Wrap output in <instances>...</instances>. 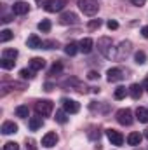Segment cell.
Returning a JSON list of instances; mask_svg holds the SVG:
<instances>
[{"label": "cell", "mask_w": 148, "mask_h": 150, "mask_svg": "<svg viewBox=\"0 0 148 150\" xmlns=\"http://www.w3.org/2000/svg\"><path fill=\"white\" fill-rule=\"evenodd\" d=\"M78 7L85 16H94L98 12V9H99L96 0H78Z\"/></svg>", "instance_id": "6da1fadb"}, {"label": "cell", "mask_w": 148, "mask_h": 150, "mask_svg": "<svg viewBox=\"0 0 148 150\" xmlns=\"http://www.w3.org/2000/svg\"><path fill=\"white\" fill-rule=\"evenodd\" d=\"M35 110H37L38 115H42V117H49L52 110H54V103L51 101V100H42V101H37V105H35Z\"/></svg>", "instance_id": "7a4b0ae2"}, {"label": "cell", "mask_w": 148, "mask_h": 150, "mask_svg": "<svg viewBox=\"0 0 148 150\" xmlns=\"http://www.w3.org/2000/svg\"><path fill=\"white\" fill-rule=\"evenodd\" d=\"M117 120H118V124H122V126H131L132 120H134L131 108H120V110L117 112Z\"/></svg>", "instance_id": "3957f363"}, {"label": "cell", "mask_w": 148, "mask_h": 150, "mask_svg": "<svg viewBox=\"0 0 148 150\" xmlns=\"http://www.w3.org/2000/svg\"><path fill=\"white\" fill-rule=\"evenodd\" d=\"M61 103H63V110H65L66 113H77L78 110H80V105H78V101H75V100L63 98Z\"/></svg>", "instance_id": "277c9868"}, {"label": "cell", "mask_w": 148, "mask_h": 150, "mask_svg": "<svg viewBox=\"0 0 148 150\" xmlns=\"http://www.w3.org/2000/svg\"><path fill=\"white\" fill-rule=\"evenodd\" d=\"M56 143H58V134H56L54 131H49V133L44 134V138H42V147L51 149V147H54Z\"/></svg>", "instance_id": "5b68a950"}, {"label": "cell", "mask_w": 148, "mask_h": 150, "mask_svg": "<svg viewBox=\"0 0 148 150\" xmlns=\"http://www.w3.org/2000/svg\"><path fill=\"white\" fill-rule=\"evenodd\" d=\"M106 136H108V140L111 142V145H122L124 143V136H122V133L120 131H115V129H106Z\"/></svg>", "instance_id": "8992f818"}, {"label": "cell", "mask_w": 148, "mask_h": 150, "mask_svg": "<svg viewBox=\"0 0 148 150\" xmlns=\"http://www.w3.org/2000/svg\"><path fill=\"white\" fill-rule=\"evenodd\" d=\"M98 47H99V51H101L106 58H111V56H113V52L108 51V47H111V40L110 38H106V37L99 38V40H98Z\"/></svg>", "instance_id": "52a82bcc"}, {"label": "cell", "mask_w": 148, "mask_h": 150, "mask_svg": "<svg viewBox=\"0 0 148 150\" xmlns=\"http://www.w3.org/2000/svg\"><path fill=\"white\" fill-rule=\"evenodd\" d=\"M106 79H108V82H118L124 79V72L120 68H110L106 72Z\"/></svg>", "instance_id": "ba28073f"}, {"label": "cell", "mask_w": 148, "mask_h": 150, "mask_svg": "<svg viewBox=\"0 0 148 150\" xmlns=\"http://www.w3.org/2000/svg\"><path fill=\"white\" fill-rule=\"evenodd\" d=\"M65 5H66V0H52V2L47 4L44 9H45L47 12H58V11H61Z\"/></svg>", "instance_id": "9c48e42d"}, {"label": "cell", "mask_w": 148, "mask_h": 150, "mask_svg": "<svg viewBox=\"0 0 148 150\" xmlns=\"http://www.w3.org/2000/svg\"><path fill=\"white\" fill-rule=\"evenodd\" d=\"M30 11V5L26 4V2H16L14 5H12V12L16 14V16H23V14H26Z\"/></svg>", "instance_id": "30bf717a"}, {"label": "cell", "mask_w": 148, "mask_h": 150, "mask_svg": "<svg viewBox=\"0 0 148 150\" xmlns=\"http://www.w3.org/2000/svg\"><path fill=\"white\" fill-rule=\"evenodd\" d=\"M77 21H78V18H77V14H73V12H63L59 16V23L61 25H75Z\"/></svg>", "instance_id": "8fae6325"}, {"label": "cell", "mask_w": 148, "mask_h": 150, "mask_svg": "<svg viewBox=\"0 0 148 150\" xmlns=\"http://www.w3.org/2000/svg\"><path fill=\"white\" fill-rule=\"evenodd\" d=\"M78 47H80V51L84 52V54H89L91 51H92V47H94V42H92V38H82L80 40V44H78Z\"/></svg>", "instance_id": "7c38bea8"}, {"label": "cell", "mask_w": 148, "mask_h": 150, "mask_svg": "<svg viewBox=\"0 0 148 150\" xmlns=\"http://www.w3.org/2000/svg\"><path fill=\"white\" fill-rule=\"evenodd\" d=\"M2 133L4 134H14V133H18V124H14L12 120H5L2 124Z\"/></svg>", "instance_id": "4fadbf2b"}, {"label": "cell", "mask_w": 148, "mask_h": 150, "mask_svg": "<svg viewBox=\"0 0 148 150\" xmlns=\"http://www.w3.org/2000/svg\"><path fill=\"white\" fill-rule=\"evenodd\" d=\"M26 45H28L30 49H40V47L44 45V42L40 40V37H38V35H35V33H33V35H30V37H28V40H26Z\"/></svg>", "instance_id": "5bb4252c"}, {"label": "cell", "mask_w": 148, "mask_h": 150, "mask_svg": "<svg viewBox=\"0 0 148 150\" xmlns=\"http://www.w3.org/2000/svg\"><path fill=\"white\" fill-rule=\"evenodd\" d=\"M129 94H131L132 100H140L141 94H143V86H140V84H132V86L129 87Z\"/></svg>", "instance_id": "9a60e30c"}, {"label": "cell", "mask_w": 148, "mask_h": 150, "mask_svg": "<svg viewBox=\"0 0 148 150\" xmlns=\"http://www.w3.org/2000/svg\"><path fill=\"white\" fill-rule=\"evenodd\" d=\"M44 67H45V59H44V58H32V59H30V68H32L33 72L42 70Z\"/></svg>", "instance_id": "2e32d148"}, {"label": "cell", "mask_w": 148, "mask_h": 150, "mask_svg": "<svg viewBox=\"0 0 148 150\" xmlns=\"http://www.w3.org/2000/svg\"><path fill=\"white\" fill-rule=\"evenodd\" d=\"M42 124H44V120H42V115H37V117H30V120H28V126H30V131H37L42 127Z\"/></svg>", "instance_id": "e0dca14e"}, {"label": "cell", "mask_w": 148, "mask_h": 150, "mask_svg": "<svg viewBox=\"0 0 148 150\" xmlns=\"http://www.w3.org/2000/svg\"><path fill=\"white\" fill-rule=\"evenodd\" d=\"M118 54H117V59H124V56H127L129 54V51H131V42H122L120 44V47H118Z\"/></svg>", "instance_id": "ac0fdd59"}, {"label": "cell", "mask_w": 148, "mask_h": 150, "mask_svg": "<svg viewBox=\"0 0 148 150\" xmlns=\"http://www.w3.org/2000/svg\"><path fill=\"white\" fill-rule=\"evenodd\" d=\"M141 140H143V136L140 133H129V136H127V143L132 147H138L141 143Z\"/></svg>", "instance_id": "d6986e66"}, {"label": "cell", "mask_w": 148, "mask_h": 150, "mask_svg": "<svg viewBox=\"0 0 148 150\" xmlns=\"http://www.w3.org/2000/svg\"><path fill=\"white\" fill-rule=\"evenodd\" d=\"M136 119H138L140 122H143V124H148V110L145 107H140V108L136 110Z\"/></svg>", "instance_id": "ffe728a7"}, {"label": "cell", "mask_w": 148, "mask_h": 150, "mask_svg": "<svg viewBox=\"0 0 148 150\" xmlns=\"http://www.w3.org/2000/svg\"><path fill=\"white\" fill-rule=\"evenodd\" d=\"M78 49H80V47H78V44H77V42H70V44H66V47H65V52H66L68 56H75Z\"/></svg>", "instance_id": "44dd1931"}, {"label": "cell", "mask_w": 148, "mask_h": 150, "mask_svg": "<svg viewBox=\"0 0 148 150\" xmlns=\"http://www.w3.org/2000/svg\"><path fill=\"white\" fill-rule=\"evenodd\" d=\"M16 115H18V117H21V119H26V117L30 115L28 107H26V105H19V107H16Z\"/></svg>", "instance_id": "7402d4cb"}, {"label": "cell", "mask_w": 148, "mask_h": 150, "mask_svg": "<svg viewBox=\"0 0 148 150\" xmlns=\"http://www.w3.org/2000/svg\"><path fill=\"white\" fill-rule=\"evenodd\" d=\"M18 51L16 49H4L2 51V58H7V59H16L18 58Z\"/></svg>", "instance_id": "603a6c76"}, {"label": "cell", "mask_w": 148, "mask_h": 150, "mask_svg": "<svg viewBox=\"0 0 148 150\" xmlns=\"http://www.w3.org/2000/svg\"><path fill=\"white\" fill-rule=\"evenodd\" d=\"M51 26H52V25H51L49 19H42V21L38 23V30L44 32V33H49V32H51Z\"/></svg>", "instance_id": "cb8c5ba5"}, {"label": "cell", "mask_w": 148, "mask_h": 150, "mask_svg": "<svg viewBox=\"0 0 148 150\" xmlns=\"http://www.w3.org/2000/svg\"><path fill=\"white\" fill-rule=\"evenodd\" d=\"M14 65H16V61H14V59L2 58V61H0V67H2L4 70H11V68H14Z\"/></svg>", "instance_id": "d4e9b609"}, {"label": "cell", "mask_w": 148, "mask_h": 150, "mask_svg": "<svg viewBox=\"0 0 148 150\" xmlns=\"http://www.w3.org/2000/svg\"><path fill=\"white\" fill-rule=\"evenodd\" d=\"M54 119H56V122H59V124H66V122H68V117H66V112H65V110H58Z\"/></svg>", "instance_id": "484cf974"}, {"label": "cell", "mask_w": 148, "mask_h": 150, "mask_svg": "<svg viewBox=\"0 0 148 150\" xmlns=\"http://www.w3.org/2000/svg\"><path fill=\"white\" fill-rule=\"evenodd\" d=\"M134 59H136L138 65H145V63H147V54H145V51H138V52L134 54Z\"/></svg>", "instance_id": "4316f807"}, {"label": "cell", "mask_w": 148, "mask_h": 150, "mask_svg": "<svg viewBox=\"0 0 148 150\" xmlns=\"http://www.w3.org/2000/svg\"><path fill=\"white\" fill-rule=\"evenodd\" d=\"M125 94H127V89H125V87H122V86H120V87H117V89H115V93H113L115 100H124V98H125Z\"/></svg>", "instance_id": "83f0119b"}, {"label": "cell", "mask_w": 148, "mask_h": 150, "mask_svg": "<svg viewBox=\"0 0 148 150\" xmlns=\"http://www.w3.org/2000/svg\"><path fill=\"white\" fill-rule=\"evenodd\" d=\"M12 37H14V33H12L11 30H7V28L0 32V42H9Z\"/></svg>", "instance_id": "f1b7e54d"}, {"label": "cell", "mask_w": 148, "mask_h": 150, "mask_svg": "<svg viewBox=\"0 0 148 150\" xmlns=\"http://www.w3.org/2000/svg\"><path fill=\"white\" fill-rule=\"evenodd\" d=\"M19 75H21V79H33V77H35L32 68H30V70H28V68H23V70L19 72Z\"/></svg>", "instance_id": "f546056e"}, {"label": "cell", "mask_w": 148, "mask_h": 150, "mask_svg": "<svg viewBox=\"0 0 148 150\" xmlns=\"http://www.w3.org/2000/svg\"><path fill=\"white\" fill-rule=\"evenodd\" d=\"M4 150H19V145H18L16 142H7V143L4 145Z\"/></svg>", "instance_id": "4dcf8cb0"}, {"label": "cell", "mask_w": 148, "mask_h": 150, "mask_svg": "<svg viewBox=\"0 0 148 150\" xmlns=\"http://www.w3.org/2000/svg\"><path fill=\"white\" fill-rule=\"evenodd\" d=\"M99 26H101V19H91L89 21V28L91 30H98Z\"/></svg>", "instance_id": "1f68e13d"}, {"label": "cell", "mask_w": 148, "mask_h": 150, "mask_svg": "<svg viewBox=\"0 0 148 150\" xmlns=\"http://www.w3.org/2000/svg\"><path fill=\"white\" fill-rule=\"evenodd\" d=\"M61 70H63V65H61V63H54V67L51 68V72H49V74H51V75H54V74H59Z\"/></svg>", "instance_id": "d6a6232c"}, {"label": "cell", "mask_w": 148, "mask_h": 150, "mask_svg": "<svg viewBox=\"0 0 148 150\" xmlns=\"http://www.w3.org/2000/svg\"><path fill=\"white\" fill-rule=\"evenodd\" d=\"M58 45V42H54V40H47V42H44V49H54Z\"/></svg>", "instance_id": "836d02e7"}, {"label": "cell", "mask_w": 148, "mask_h": 150, "mask_svg": "<svg viewBox=\"0 0 148 150\" xmlns=\"http://www.w3.org/2000/svg\"><path fill=\"white\" fill-rule=\"evenodd\" d=\"M106 26H108L110 30H117V28H118V23H117L115 19H110V21L106 23Z\"/></svg>", "instance_id": "e575fe53"}, {"label": "cell", "mask_w": 148, "mask_h": 150, "mask_svg": "<svg viewBox=\"0 0 148 150\" xmlns=\"http://www.w3.org/2000/svg\"><path fill=\"white\" fill-rule=\"evenodd\" d=\"M26 149L28 150H37V145L33 140H26Z\"/></svg>", "instance_id": "d590c367"}, {"label": "cell", "mask_w": 148, "mask_h": 150, "mask_svg": "<svg viewBox=\"0 0 148 150\" xmlns=\"http://www.w3.org/2000/svg\"><path fill=\"white\" fill-rule=\"evenodd\" d=\"M87 79H91V80H96V79H99V74H98V72H94V70H91V72L87 74Z\"/></svg>", "instance_id": "8d00e7d4"}, {"label": "cell", "mask_w": 148, "mask_h": 150, "mask_svg": "<svg viewBox=\"0 0 148 150\" xmlns=\"http://www.w3.org/2000/svg\"><path fill=\"white\" fill-rule=\"evenodd\" d=\"M145 2H147V0H131V4H132V5H136V7L145 5Z\"/></svg>", "instance_id": "74e56055"}, {"label": "cell", "mask_w": 148, "mask_h": 150, "mask_svg": "<svg viewBox=\"0 0 148 150\" xmlns=\"http://www.w3.org/2000/svg\"><path fill=\"white\" fill-rule=\"evenodd\" d=\"M35 2H37L40 7H45V5H47V4H51L52 0H35Z\"/></svg>", "instance_id": "f35d334b"}, {"label": "cell", "mask_w": 148, "mask_h": 150, "mask_svg": "<svg viewBox=\"0 0 148 150\" xmlns=\"http://www.w3.org/2000/svg\"><path fill=\"white\" fill-rule=\"evenodd\" d=\"M141 35H143L145 38H148V25H147V26H143V28H141Z\"/></svg>", "instance_id": "ab89813d"}, {"label": "cell", "mask_w": 148, "mask_h": 150, "mask_svg": "<svg viewBox=\"0 0 148 150\" xmlns=\"http://www.w3.org/2000/svg\"><path fill=\"white\" fill-rule=\"evenodd\" d=\"M45 91H52V84H45Z\"/></svg>", "instance_id": "60d3db41"}, {"label": "cell", "mask_w": 148, "mask_h": 150, "mask_svg": "<svg viewBox=\"0 0 148 150\" xmlns=\"http://www.w3.org/2000/svg\"><path fill=\"white\" fill-rule=\"evenodd\" d=\"M145 87L148 89V77H147V80H145Z\"/></svg>", "instance_id": "b9f144b4"}, {"label": "cell", "mask_w": 148, "mask_h": 150, "mask_svg": "<svg viewBox=\"0 0 148 150\" xmlns=\"http://www.w3.org/2000/svg\"><path fill=\"white\" fill-rule=\"evenodd\" d=\"M145 136H147V138H148V129H147V131H145Z\"/></svg>", "instance_id": "7bdbcfd3"}]
</instances>
